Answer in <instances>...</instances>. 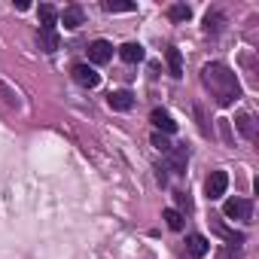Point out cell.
Instances as JSON below:
<instances>
[{
	"label": "cell",
	"instance_id": "obj_19",
	"mask_svg": "<svg viewBox=\"0 0 259 259\" xmlns=\"http://www.w3.org/2000/svg\"><path fill=\"white\" fill-rule=\"evenodd\" d=\"M150 144H153V147H156L159 153H165V156L171 153V141H168V135H159V132H153V138H150Z\"/></svg>",
	"mask_w": 259,
	"mask_h": 259
},
{
	"label": "cell",
	"instance_id": "obj_20",
	"mask_svg": "<svg viewBox=\"0 0 259 259\" xmlns=\"http://www.w3.org/2000/svg\"><path fill=\"white\" fill-rule=\"evenodd\" d=\"M177 204H180V207H186V210H189V198H186V192H180V195H177Z\"/></svg>",
	"mask_w": 259,
	"mask_h": 259
},
{
	"label": "cell",
	"instance_id": "obj_3",
	"mask_svg": "<svg viewBox=\"0 0 259 259\" xmlns=\"http://www.w3.org/2000/svg\"><path fill=\"white\" fill-rule=\"evenodd\" d=\"M250 201L247 198H229L226 204H223V213L229 217V220H250Z\"/></svg>",
	"mask_w": 259,
	"mask_h": 259
},
{
	"label": "cell",
	"instance_id": "obj_4",
	"mask_svg": "<svg viewBox=\"0 0 259 259\" xmlns=\"http://www.w3.org/2000/svg\"><path fill=\"white\" fill-rule=\"evenodd\" d=\"M73 79L79 85H85V89H95L101 82V76H98V70L92 64H73Z\"/></svg>",
	"mask_w": 259,
	"mask_h": 259
},
{
	"label": "cell",
	"instance_id": "obj_7",
	"mask_svg": "<svg viewBox=\"0 0 259 259\" xmlns=\"http://www.w3.org/2000/svg\"><path fill=\"white\" fill-rule=\"evenodd\" d=\"M107 104H110L113 110L125 113V110H132V107H135V95H132V92H125V89H119V92H110Z\"/></svg>",
	"mask_w": 259,
	"mask_h": 259
},
{
	"label": "cell",
	"instance_id": "obj_12",
	"mask_svg": "<svg viewBox=\"0 0 259 259\" xmlns=\"http://www.w3.org/2000/svg\"><path fill=\"white\" fill-rule=\"evenodd\" d=\"M165 58H168V67H171V76L180 79V76H183V58H180V49L168 46V49H165Z\"/></svg>",
	"mask_w": 259,
	"mask_h": 259
},
{
	"label": "cell",
	"instance_id": "obj_1",
	"mask_svg": "<svg viewBox=\"0 0 259 259\" xmlns=\"http://www.w3.org/2000/svg\"><path fill=\"white\" fill-rule=\"evenodd\" d=\"M201 82L210 89V95L217 98L220 107H229L241 98V85H238V76L232 73V67L213 61V64H204L201 70Z\"/></svg>",
	"mask_w": 259,
	"mask_h": 259
},
{
	"label": "cell",
	"instance_id": "obj_11",
	"mask_svg": "<svg viewBox=\"0 0 259 259\" xmlns=\"http://www.w3.org/2000/svg\"><path fill=\"white\" fill-rule=\"evenodd\" d=\"M235 128H238L247 141L256 138V128H253V116H250V113H238V116H235Z\"/></svg>",
	"mask_w": 259,
	"mask_h": 259
},
{
	"label": "cell",
	"instance_id": "obj_14",
	"mask_svg": "<svg viewBox=\"0 0 259 259\" xmlns=\"http://www.w3.org/2000/svg\"><path fill=\"white\" fill-rule=\"evenodd\" d=\"M168 165H171V171L186 174V150H174V147H171V153H168Z\"/></svg>",
	"mask_w": 259,
	"mask_h": 259
},
{
	"label": "cell",
	"instance_id": "obj_8",
	"mask_svg": "<svg viewBox=\"0 0 259 259\" xmlns=\"http://www.w3.org/2000/svg\"><path fill=\"white\" fill-rule=\"evenodd\" d=\"M186 250H189V256H192V259H201V256H207L210 241H207L204 235H189V238H186Z\"/></svg>",
	"mask_w": 259,
	"mask_h": 259
},
{
	"label": "cell",
	"instance_id": "obj_13",
	"mask_svg": "<svg viewBox=\"0 0 259 259\" xmlns=\"http://www.w3.org/2000/svg\"><path fill=\"white\" fill-rule=\"evenodd\" d=\"M61 22H64V28L76 31V28L82 25V10H79V7H67V10L61 13Z\"/></svg>",
	"mask_w": 259,
	"mask_h": 259
},
{
	"label": "cell",
	"instance_id": "obj_5",
	"mask_svg": "<svg viewBox=\"0 0 259 259\" xmlns=\"http://www.w3.org/2000/svg\"><path fill=\"white\" fill-rule=\"evenodd\" d=\"M150 122L156 125V132H159V135H174V132H177V122H174L171 113H165V110H153Z\"/></svg>",
	"mask_w": 259,
	"mask_h": 259
},
{
	"label": "cell",
	"instance_id": "obj_17",
	"mask_svg": "<svg viewBox=\"0 0 259 259\" xmlns=\"http://www.w3.org/2000/svg\"><path fill=\"white\" fill-rule=\"evenodd\" d=\"M104 10L107 13H135V4H128V0H104Z\"/></svg>",
	"mask_w": 259,
	"mask_h": 259
},
{
	"label": "cell",
	"instance_id": "obj_16",
	"mask_svg": "<svg viewBox=\"0 0 259 259\" xmlns=\"http://www.w3.org/2000/svg\"><path fill=\"white\" fill-rule=\"evenodd\" d=\"M40 28H55V22H58V10L55 7H49V4H43L40 7Z\"/></svg>",
	"mask_w": 259,
	"mask_h": 259
},
{
	"label": "cell",
	"instance_id": "obj_9",
	"mask_svg": "<svg viewBox=\"0 0 259 259\" xmlns=\"http://www.w3.org/2000/svg\"><path fill=\"white\" fill-rule=\"evenodd\" d=\"M37 43H40L43 52H55L58 49V31L55 28H40L37 31Z\"/></svg>",
	"mask_w": 259,
	"mask_h": 259
},
{
	"label": "cell",
	"instance_id": "obj_2",
	"mask_svg": "<svg viewBox=\"0 0 259 259\" xmlns=\"http://www.w3.org/2000/svg\"><path fill=\"white\" fill-rule=\"evenodd\" d=\"M226 189H229V174H226V171H210V177H207V183H204L207 198H210V201H213V198H223Z\"/></svg>",
	"mask_w": 259,
	"mask_h": 259
},
{
	"label": "cell",
	"instance_id": "obj_15",
	"mask_svg": "<svg viewBox=\"0 0 259 259\" xmlns=\"http://www.w3.org/2000/svg\"><path fill=\"white\" fill-rule=\"evenodd\" d=\"M162 220H165V226H168L171 232H180V229H183V213L174 210V207H168V210L162 213Z\"/></svg>",
	"mask_w": 259,
	"mask_h": 259
},
{
	"label": "cell",
	"instance_id": "obj_10",
	"mask_svg": "<svg viewBox=\"0 0 259 259\" xmlns=\"http://www.w3.org/2000/svg\"><path fill=\"white\" fill-rule=\"evenodd\" d=\"M119 58H122L125 64H138V61H144V46H141V43H125V46L119 49Z\"/></svg>",
	"mask_w": 259,
	"mask_h": 259
},
{
	"label": "cell",
	"instance_id": "obj_18",
	"mask_svg": "<svg viewBox=\"0 0 259 259\" xmlns=\"http://www.w3.org/2000/svg\"><path fill=\"white\" fill-rule=\"evenodd\" d=\"M168 16H171V22H189L192 10H189L186 4H177V7H171V10H168Z\"/></svg>",
	"mask_w": 259,
	"mask_h": 259
},
{
	"label": "cell",
	"instance_id": "obj_6",
	"mask_svg": "<svg viewBox=\"0 0 259 259\" xmlns=\"http://www.w3.org/2000/svg\"><path fill=\"white\" fill-rule=\"evenodd\" d=\"M89 58H92V64H107V61L113 58V46H110L107 40H95V43L89 46Z\"/></svg>",
	"mask_w": 259,
	"mask_h": 259
}]
</instances>
